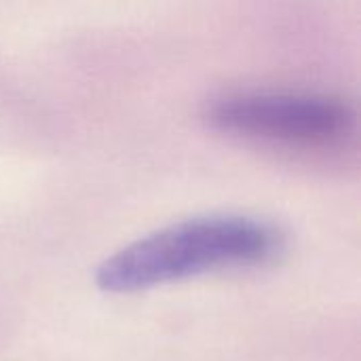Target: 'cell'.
Returning a JSON list of instances; mask_svg holds the SVG:
<instances>
[{"label": "cell", "mask_w": 361, "mask_h": 361, "mask_svg": "<svg viewBox=\"0 0 361 361\" xmlns=\"http://www.w3.org/2000/svg\"><path fill=\"white\" fill-rule=\"evenodd\" d=\"M283 250L277 226L250 216L192 218L150 233L108 256L95 283L110 294H131L214 271L260 267Z\"/></svg>", "instance_id": "1"}, {"label": "cell", "mask_w": 361, "mask_h": 361, "mask_svg": "<svg viewBox=\"0 0 361 361\" xmlns=\"http://www.w3.org/2000/svg\"><path fill=\"white\" fill-rule=\"evenodd\" d=\"M205 118L235 137L302 148L343 144L355 131V110L326 93L237 91L212 99Z\"/></svg>", "instance_id": "2"}]
</instances>
